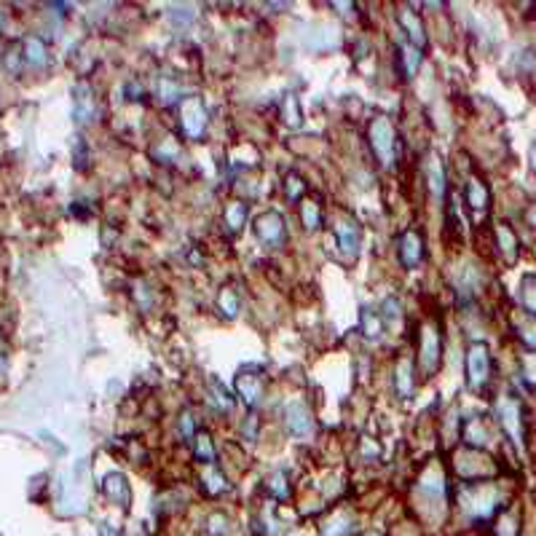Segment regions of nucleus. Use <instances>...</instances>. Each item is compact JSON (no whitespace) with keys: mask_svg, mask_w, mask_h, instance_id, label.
I'll return each mask as SVG.
<instances>
[{"mask_svg":"<svg viewBox=\"0 0 536 536\" xmlns=\"http://www.w3.org/2000/svg\"><path fill=\"white\" fill-rule=\"evenodd\" d=\"M370 148L383 167H391L397 158V129L386 115H376L370 123Z\"/></svg>","mask_w":536,"mask_h":536,"instance_id":"obj_1","label":"nucleus"},{"mask_svg":"<svg viewBox=\"0 0 536 536\" xmlns=\"http://www.w3.org/2000/svg\"><path fill=\"white\" fill-rule=\"evenodd\" d=\"M488 373H491V354L485 344H475L469 346L467 351V378L472 389H480L483 383L488 381Z\"/></svg>","mask_w":536,"mask_h":536,"instance_id":"obj_2","label":"nucleus"},{"mask_svg":"<svg viewBox=\"0 0 536 536\" xmlns=\"http://www.w3.org/2000/svg\"><path fill=\"white\" fill-rule=\"evenodd\" d=\"M255 234L263 244L279 247L287 236V228H284V217L279 212H263L255 220Z\"/></svg>","mask_w":536,"mask_h":536,"instance_id":"obj_3","label":"nucleus"},{"mask_svg":"<svg viewBox=\"0 0 536 536\" xmlns=\"http://www.w3.org/2000/svg\"><path fill=\"white\" fill-rule=\"evenodd\" d=\"M180 123L188 137H201L204 129H207V110L196 97H188V100L180 102Z\"/></svg>","mask_w":536,"mask_h":536,"instance_id":"obj_4","label":"nucleus"},{"mask_svg":"<svg viewBox=\"0 0 536 536\" xmlns=\"http://www.w3.org/2000/svg\"><path fill=\"white\" fill-rule=\"evenodd\" d=\"M421 368L424 373H435L440 368V330L426 324L421 330Z\"/></svg>","mask_w":536,"mask_h":536,"instance_id":"obj_5","label":"nucleus"},{"mask_svg":"<svg viewBox=\"0 0 536 536\" xmlns=\"http://www.w3.org/2000/svg\"><path fill=\"white\" fill-rule=\"evenodd\" d=\"M284 424H287V429H290L292 435H298V437L311 435V429H314L311 413L306 411V405H301V402H290V405L284 408Z\"/></svg>","mask_w":536,"mask_h":536,"instance_id":"obj_6","label":"nucleus"},{"mask_svg":"<svg viewBox=\"0 0 536 536\" xmlns=\"http://www.w3.org/2000/svg\"><path fill=\"white\" fill-rule=\"evenodd\" d=\"M421 255H424V242H421V234L418 231H405L400 239V257L402 263L408 268H413L421 263Z\"/></svg>","mask_w":536,"mask_h":536,"instance_id":"obj_7","label":"nucleus"},{"mask_svg":"<svg viewBox=\"0 0 536 536\" xmlns=\"http://www.w3.org/2000/svg\"><path fill=\"white\" fill-rule=\"evenodd\" d=\"M335 236H338V247L344 249V255L354 260L359 252V225L354 220H344L335 228Z\"/></svg>","mask_w":536,"mask_h":536,"instance_id":"obj_8","label":"nucleus"},{"mask_svg":"<svg viewBox=\"0 0 536 536\" xmlns=\"http://www.w3.org/2000/svg\"><path fill=\"white\" fill-rule=\"evenodd\" d=\"M236 389H239L242 400H244L249 408H255L257 402H260V397H263V378H260V376H249V370H244V373H239V378H236Z\"/></svg>","mask_w":536,"mask_h":536,"instance_id":"obj_9","label":"nucleus"},{"mask_svg":"<svg viewBox=\"0 0 536 536\" xmlns=\"http://www.w3.org/2000/svg\"><path fill=\"white\" fill-rule=\"evenodd\" d=\"M426 180H429V190L435 193V199H443V190H445V169L440 164L437 156L426 158Z\"/></svg>","mask_w":536,"mask_h":536,"instance_id":"obj_10","label":"nucleus"},{"mask_svg":"<svg viewBox=\"0 0 536 536\" xmlns=\"http://www.w3.org/2000/svg\"><path fill=\"white\" fill-rule=\"evenodd\" d=\"M467 204L478 212V210H485L488 207V188H485V182L483 180H478V177H472L467 182Z\"/></svg>","mask_w":536,"mask_h":536,"instance_id":"obj_11","label":"nucleus"},{"mask_svg":"<svg viewBox=\"0 0 536 536\" xmlns=\"http://www.w3.org/2000/svg\"><path fill=\"white\" fill-rule=\"evenodd\" d=\"M400 24L405 27V33L411 35V41L416 43V48L426 43L424 24H421V19H418V16H416L413 11H402V14H400Z\"/></svg>","mask_w":536,"mask_h":536,"instance_id":"obj_12","label":"nucleus"},{"mask_svg":"<svg viewBox=\"0 0 536 536\" xmlns=\"http://www.w3.org/2000/svg\"><path fill=\"white\" fill-rule=\"evenodd\" d=\"M394 383H397V391H400L402 397H408V394L413 391V362H411V359H400Z\"/></svg>","mask_w":536,"mask_h":536,"instance_id":"obj_13","label":"nucleus"},{"mask_svg":"<svg viewBox=\"0 0 536 536\" xmlns=\"http://www.w3.org/2000/svg\"><path fill=\"white\" fill-rule=\"evenodd\" d=\"M193 453L201 464H212L215 461V448H212V437L207 432H196L193 435Z\"/></svg>","mask_w":536,"mask_h":536,"instance_id":"obj_14","label":"nucleus"},{"mask_svg":"<svg viewBox=\"0 0 536 536\" xmlns=\"http://www.w3.org/2000/svg\"><path fill=\"white\" fill-rule=\"evenodd\" d=\"M400 62H402V73H405V78H411L416 70H418V62H421L418 48H416L413 43L400 46Z\"/></svg>","mask_w":536,"mask_h":536,"instance_id":"obj_15","label":"nucleus"},{"mask_svg":"<svg viewBox=\"0 0 536 536\" xmlns=\"http://www.w3.org/2000/svg\"><path fill=\"white\" fill-rule=\"evenodd\" d=\"M517 416H520V411H517V405L515 402H504L502 405V421L504 426H507V432L517 440L520 437V421H517ZM520 443V440H517Z\"/></svg>","mask_w":536,"mask_h":536,"instance_id":"obj_16","label":"nucleus"},{"mask_svg":"<svg viewBox=\"0 0 536 536\" xmlns=\"http://www.w3.org/2000/svg\"><path fill=\"white\" fill-rule=\"evenodd\" d=\"M108 493H110V499H115L121 507L129 504V485H126V480H123L121 475H110V478H108Z\"/></svg>","mask_w":536,"mask_h":536,"instance_id":"obj_17","label":"nucleus"},{"mask_svg":"<svg viewBox=\"0 0 536 536\" xmlns=\"http://www.w3.org/2000/svg\"><path fill=\"white\" fill-rule=\"evenodd\" d=\"M217 309L223 311V316H236L239 314V298H236V290L234 287H225V290H220V298H217Z\"/></svg>","mask_w":536,"mask_h":536,"instance_id":"obj_18","label":"nucleus"},{"mask_svg":"<svg viewBox=\"0 0 536 536\" xmlns=\"http://www.w3.org/2000/svg\"><path fill=\"white\" fill-rule=\"evenodd\" d=\"M301 217H303V228H306V231H316V228H319V207H316V201H303Z\"/></svg>","mask_w":536,"mask_h":536,"instance_id":"obj_19","label":"nucleus"},{"mask_svg":"<svg viewBox=\"0 0 536 536\" xmlns=\"http://www.w3.org/2000/svg\"><path fill=\"white\" fill-rule=\"evenodd\" d=\"M244 217H247V204H242V201L228 204V210H225V223L231 225V231H239L242 223H244Z\"/></svg>","mask_w":536,"mask_h":536,"instance_id":"obj_20","label":"nucleus"},{"mask_svg":"<svg viewBox=\"0 0 536 536\" xmlns=\"http://www.w3.org/2000/svg\"><path fill=\"white\" fill-rule=\"evenodd\" d=\"M204 480H207V488H210L212 493H220V491H225V488H228V485H225V478L212 467V464H210V469L204 472Z\"/></svg>","mask_w":536,"mask_h":536,"instance_id":"obj_21","label":"nucleus"},{"mask_svg":"<svg viewBox=\"0 0 536 536\" xmlns=\"http://www.w3.org/2000/svg\"><path fill=\"white\" fill-rule=\"evenodd\" d=\"M362 330H365V335H368V338H378V335H381V316L365 311V314H362Z\"/></svg>","mask_w":536,"mask_h":536,"instance_id":"obj_22","label":"nucleus"},{"mask_svg":"<svg viewBox=\"0 0 536 536\" xmlns=\"http://www.w3.org/2000/svg\"><path fill=\"white\" fill-rule=\"evenodd\" d=\"M284 188H287V199L295 201L303 190H306V182H303L298 175H292V172H290V175H287V182H284Z\"/></svg>","mask_w":536,"mask_h":536,"instance_id":"obj_23","label":"nucleus"},{"mask_svg":"<svg viewBox=\"0 0 536 536\" xmlns=\"http://www.w3.org/2000/svg\"><path fill=\"white\" fill-rule=\"evenodd\" d=\"M499 247H502L504 252H507V257L512 260L515 257V236L507 231V228H499Z\"/></svg>","mask_w":536,"mask_h":536,"instance_id":"obj_24","label":"nucleus"},{"mask_svg":"<svg viewBox=\"0 0 536 536\" xmlns=\"http://www.w3.org/2000/svg\"><path fill=\"white\" fill-rule=\"evenodd\" d=\"M381 316H383V319H397V316H400V301H397V298H386Z\"/></svg>","mask_w":536,"mask_h":536,"instance_id":"obj_25","label":"nucleus"},{"mask_svg":"<svg viewBox=\"0 0 536 536\" xmlns=\"http://www.w3.org/2000/svg\"><path fill=\"white\" fill-rule=\"evenodd\" d=\"M212 394H215V400H217V405H223V411H231V400H228V394H225L223 386H217L212 381Z\"/></svg>","mask_w":536,"mask_h":536,"instance_id":"obj_26","label":"nucleus"},{"mask_svg":"<svg viewBox=\"0 0 536 536\" xmlns=\"http://www.w3.org/2000/svg\"><path fill=\"white\" fill-rule=\"evenodd\" d=\"M525 306L536 314V287H534V282H531V279L525 282Z\"/></svg>","mask_w":536,"mask_h":536,"instance_id":"obj_27","label":"nucleus"},{"mask_svg":"<svg viewBox=\"0 0 536 536\" xmlns=\"http://www.w3.org/2000/svg\"><path fill=\"white\" fill-rule=\"evenodd\" d=\"M182 432H185V435H190V437L196 435V432H193V421H190V413L182 416Z\"/></svg>","mask_w":536,"mask_h":536,"instance_id":"obj_28","label":"nucleus"},{"mask_svg":"<svg viewBox=\"0 0 536 536\" xmlns=\"http://www.w3.org/2000/svg\"><path fill=\"white\" fill-rule=\"evenodd\" d=\"M274 480H277V483H282V475H277V478H274ZM274 488H277V496H287V491H284V488H282V485H274Z\"/></svg>","mask_w":536,"mask_h":536,"instance_id":"obj_29","label":"nucleus"}]
</instances>
